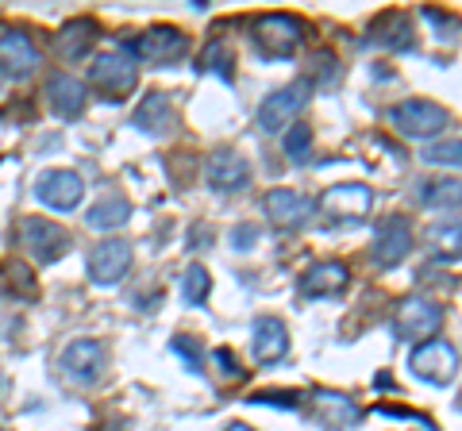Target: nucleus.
<instances>
[{
    "mask_svg": "<svg viewBox=\"0 0 462 431\" xmlns=\"http://www.w3.org/2000/svg\"><path fill=\"white\" fill-rule=\"evenodd\" d=\"M389 124L397 127L404 139H436L451 127V112L436 100H401L389 108Z\"/></svg>",
    "mask_w": 462,
    "mask_h": 431,
    "instance_id": "f257e3e1",
    "label": "nucleus"
},
{
    "mask_svg": "<svg viewBox=\"0 0 462 431\" xmlns=\"http://www.w3.org/2000/svg\"><path fill=\"white\" fill-rule=\"evenodd\" d=\"M439 327H443V308L436 305V300H428V297H409V300H401V308L393 316V335L401 343H431L439 335Z\"/></svg>",
    "mask_w": 462,
    "mask_h": 431,
    "instance_id": "f03ea898",
    "label": "nucleus"
},
{
    "mask_svg": "<svg viewBox=\"0 0 462 431\" xmlns=\"http://www.w3.org/2000/svg\"><path fill=\"white\" fill-rule=\"evenodd\" d=\"M309 93H312V81L300 78L293 85H282L278 93H270L263 100V108H258V127H263L266 135H278L285 127H293V120L300 116V108L309 105Z\"/></svg>",
    "mask_w": 462,
    "mask_h": 431,
    "instance_id": "7ed1b4c3",
    "label": "nucleus"
},
{
    "mask_svg": "<svg viewBox=\"0 0 462 431\" xmlns=\"http://www.w3.org/2000/svg\"><path fill=\"white\" fill-rule=\"evenodd\" d=\"M93 85L100 93H108L112 100L116 96H124V93H132L135 89V81H139V62H135V54L127 50V47H116L108 54H100V59L93 62Z\"/></svg>",
    "mask_w": 462,
    "mask_h": 431,
    "instance_id": "20e7f679",
    "label": "nucleus"
},
{
    "mask_svg": "<svg viewBox=\"0 0 462 431\" xmlns=\"http://www.w3.org/2000/svg\"><path fill=\"white\" fill-rule=\"evenodd\" d=\"M412 373L428 385H451L455 373H458V351L451 347L447 339H431L424 347H416L409 358Z\"/></svg>",
    "mask_w": 462,
    "mask_h": 431,
    "instance_id": "39448f33",
    "label": "nucleus"
},
{
    "mask_svg": "<svg viewBox=\"0 0 462 431\" xmlns=\"http://www.w3.org/2000/svg\"><path fill=\"white\" fill-rule=\"evenodd\" d=\"M135 62H147V66H170L185 59V50H189V39H185L178 27H151V32H143L132 47Z\"/></svg>",
    "mask_w": 462,
    "mask_h": 431,
    "instance_id": "423d86ee",
    "label": "nucleus"
},
{
    "mask_svg": "<svg viewBox=\"0 0 462 431\" xmlns=\"http://www.w3.org/2000/svg\"><path fill=\"white\" fill-rule=\"evenodd\" d=\"M254 42L266 59H289L300 47V20L285 16V12H270L254 23Z\"/></svg>",
    "mask_w": 462,
    "mask_h": 431,
    "instance_id": "0eeeda50",
    "label": "nucleus"
},
{
    "mask_svg": "<svg viewBox=\"0 0 462 431\" xmlns=\"http://www.w3.org/2000/svg\"><path fill=\"white\" fill-rule=\"evenodd\" d=\"M20 243L35 262H58L69 251V235L54 220H39V216H27L20 224Z\"/></svg>",
    "mask_w": 462,
    "mask_h": 431,
    "instance_id": "6e6552de",
    "label": "nucleus"
},
{
    "mask_svg": "<svg viewBox=\"0 0 462 431\" xmlns=\"http://www.w3.org/2000/svg\"><path fill=\"white\" fill-rule=\"evenodd\" d=\"M105 366H108V351L97 339H74L62 351V373L74 385H97Z\"/></svg>",
    "mask_w": 462,
    "mask_h": 431,
    "instance_id": "1a4fd4ad",
    "label": "nucleus"
},
{
    "mask_svg": "<svg viewBox=\"0 0 462 431\" xmlns=\"http://www.w3.org/2000/svg\"><path fill=\"white\" fill-rule=\"evenodd\" d=\"M35 197L54 212H69L81 205L85 181L74 170H47V174H39V181H35Z\"/></svg>",
    "mask_w": 462,
    "mask_h": 431,
    "instance_id": "9d476101",
    "label": "nucleus"
},
{
    "mask_svg": "<svg viewBox=\"0 0 462 431\" xmlns=\"http://www.w3.org/2000/svg\"><path fill=\"white\" fill-rule=\"evenodd\" d=\"M374 205V193L366 185H331V189L320 197V212L331 224H346V220H363Z\"/></svg>",
    "mask_w": 462,
    "mask_h": 431,
    "instance_id": "9b49d317",
    "label": "nucleus"
},
{
    "mask_svg": "<svg viewBox=\"0 0 462 431\" xmlns=\"http://www.w3.org/2000/svg\"><path fill=\"white\" fill-rule=\"evenodd\" d=\"M127 270H132V243L105 239V243H97V247H93V254H89V278L97 285H120Z\"/></svg>",
    "mask_w": 462,
    "mask_h": 431,
    "instance_id": "f8f14e48",
    "label": "nucleus"
},
{
    "mask_svg": "<svg viewBox=\"0 0 462 431\" xmlns=\"http://www.w3.org/2000/svg\"><path fill=\"white\" fill-rule=\"evenodd\" d=\"M412 251V227L404 216H389L385 224H378V239H374V262L393 270L401 266Z\"/></svg>",
    "mask_w": 462,
    "mask_h": 431,
    "instance_id": "ddd939ff",
    "label": "nucleus"
},
{
    "mask_svg": "<svg viewBox=\"0 0 462 431\" xmlns=\"http://www.w3.org/2000/svg\"><path fill=\"white\" fill-rule=\"evenodd\" d=\"M205 178L216 193H239V189H247V181H251V166H247V158L236 151H216L208 158Z\"/></svg>",
    "mask_w": 462,
    "mask_h": 431,
    "instance_id": "4468645a",
    "label": "nucleus"
},
{
    "mask_svg": "<svg viewBox=\"0 0 462 431\" xmlns=\"http://www.w3.org/2000/svg\"><path fill=\"white\" fill-rule=\"evenodd\" d=\"M263 208H266V216L278 227H297V224L309 220L312 200L300 193V189H270L266 200H263Z\"/></svg>",
    "mask_w": 462,
    "mask_h": 431,
    "instance_id": "2eb2a0df",
    "label": "nucleus"
},
{
    "mask_svg": "<svg viewBox=\"0 0 462 431\" xmlns=\"http://www.w3.org/2000/svg\"><path fill=\"white\" fill-rule=\"evenodd\" d=\"M289 354V327L278 320V316H263L254 320V358L263 366H273L282 362Z\"/></svg>",
    "mask_w": 462,
    "mask_h": 431,
    "instance_id": "dca6fc26",
    "label": "nucleus"
},
{
    "mask_svg": "<svg viewBox=\"0 0 462 431\" xmlns=\"http://www.w3.org/2000/svg\"><path fill=\"white\" fill-rule=\"evenodd\" d=\"M0 66H5L8 74H16V78H27L39 66L35 42L27 39L23 32H5L0 35Z\"/></svg>",
    "mask_w": 462,
    "mask_h": 431,
    "instance_id": "f3484780",
    "label": "nucleus"
},
{
    "mask_svg": "<svg viewBox=\"0 0 462 431\" xmlns=\"http://www.w3.org/2000/svg\"><path fill=\"white\" fill-rule=\"evenodd\" d=\"M85 85L74 78V74H51L47 81V100H51V108L58 112V116H66V120H74L81 116V108H85Z\"/></svg>",
    "mask_w": 462,
    "mask_h": 431,
    "instance_id": "a211bd4d",
    "label": "nucleus"
},
{
    "mask_svg": "<svg viewBox=\"0 0 462 431\" xmlns=\"http://www.w3.org/2000/svg\"><path fill=\"white\" fill-rule=\"evenodd\" d=\"M135 127L139 132H147V135H162L173 127V105H170V96L166 93H158L151 89L147 96L139 100V108H135Z\"/></svg>",
    "mask_w": 462,
    "mask_h": 431,
    "instance_id": "6ab92c4d",
    "label": "nucleus"
},
{
    "mask_svg": "<svg viewBox=\"0 0 462 431\" xmlns=\"http://www.w3.org/2000/svg\"><path fill=\"white\" fill-rule=\"evenodd\" d=\"M346 281H351V274H346L343 262H320L300 278V293L305 297H339L346 289Z\"/></svg>",
    "mask_w": 462,
    "mask_h": 431,
    "instance_id": "aec40b11",
    "label": "nucleus"
},
{
    "mask_svg": "<svg viewBox=\"0 0 462 431\" xmlns=\"http://www.w3.org/2000/svg\"><path fill=\"white\" fill-rule=\"evenodd\" d=\"M127 220H132V200L124 193H105L85 212V224H89L93 232H112V227H124Z\"/></svg>",
    "mask_w": 462,
    "mask_h": 431,
    "instance_id": "412c9836",
    "label": "nucleus"
},
{
    "mask_svg": "<svg viewBox=\"0 0 462 431\" xmlns=\"http://www.w3.org/2000/svg\"><path fill=\"white\" fill-rule=\"evenodd\" d=\"M97 32L100 27L93 20H74V23H66L62 32H58V54H62L66 62H78L89 54V47L97 42Z\"/></svg>",
    "mask_w": 462,
    "mask_h": 431,
    "instance_id": "4be33fe9",
    "label": "nucleus"
},
{
    "mask_svg": "<svg viewBox=\"0 0 462 431\" xmlns=\"http://www.w3.org/2000/svg\"><path fill=\"white\" fill-rule=\"evenodd\" d=\"M374 39H378L382 47H389V50H409L416 42V32H412L409 16L389 12V16H378V23H374Z\"/></svg>",
    "mask_w": 462,
    "mask_h": 431,
    "instance_id": "5701e85b",
    "label": "nucleus"
},
{
    "mask_svg": "<svg viewBox=\"0 0 462 431\" xmlns=\"http://www.w3.org/2000/svg\"><path fill=\"white\" fill-rule=\"evenodd\" d=\"M420 205L424 208H439V212H451L462 208V181L455 178H431L420 185Z\"/></svg>",
    "mask_w": 462,
    "mask_h": 431,
    "instance_id": "b1692460",
    "label": "nucleus"
},
{
    "mask_svg": "<svg viewBox=\"0 0 462 431\" xmlns=\"http://www.w3.org/2000/svg\"><path fill=\"white\" fill-rule=\"evenodd\" d=\"M316 400H320V416H324V424L331 431H343V427H351L358 420V408H355L351 397H343V393H316Z\"/></svg>",
    "mask_w": 462,
    "mask_h": 431,
    "instance_id": "393cba45",
    "label": "nucleus"
},
{
    "mask_svg": "<svg viewBox=\"0 0 462 431\" xmlns=\"http://www.w3.org/2000/svg\"><path fill=\"white\" fill-rule=\"evenodd\" d=\"M197 69H208V74L231 81V78H236V54H231V47L224 39H212L208 47L200 50V66Z\"/></svg>",
    "mask_w": 462,
    "mask_h": 431,
    "instance_id": "a878e982",
    "label": "nucleus"
},
{
    "mask_svg": "<svg viewBox=\"0 0 462 431\" xmlns=\"http://www.w3.org/2000/svg\"><path fill=\"white\" fill-rule=\"evenodd\" d=\"M208 289H212L208 270L200 266V262H193L189 270H185V278H181V297H185V305H205Z\"/></svg>",
    "mask_w": 462,
    "mask_h": 431,
    "instance_id": "bb28decb",
    "label": "nucleus"
},
{
    "mask_svg": "<svg viewBox=\"0 0 462 431\" xmlns=\"http://www.w3.org/2000/svg\"><path fill=\"white\" fill-rule=\"evenodd\" d=\"M424 162H436L447 170H462V139H439L424 151Z\"/></svg>",
    "mask_w": 462,
    "mask_h": 431,
    "instance_id": "cd10ccee",
    "label": "nucleus"
},
{
    "mask_svg": "<svg viewBox=\"0 0 462 431\" xmlns=\"http://www.w3.org/2000/svg\"><path fill=\"white\" fill-rule=\"evenodd\" d=\"M309 151H312V127L293 124V127L285 132V154L293 158V162H305Z\"/></svg>",
    "mask_w": 462,
    "mask_h": 431,
    "instance_id": "c85d7f7f",
    "label": "nucleus"
},
{
    "mask_svg": "<svg viewBox=\"0 0 462 431\" xmlns=\"http://www.w3.org/2000/svg\"><path fill=\"white\" fill-rule=\"evenodd\" d=\"M431 243H436V247H443V251H462V220L431 227Z\"/></svg>",
    "mask_w": 462,
    "mask_h": 431,
    "instance_id": "c756f323",
    "label": "nucleus"
},
{
    "mask_svg": "<svg viewBox=\"0 0 462 431\" xmlns=\"http://www.w3.org/2000/svg\"><path fill=\"white\" fill-rule=\"evenodd\" d=\"M312 69H316V78H320V81H324V74H328V89L339 81V62H336V54H331V50H320V54H316V59H312Z\"/></svg>",
    "mask_w": 462,
    "mask_h": 431,
    "instance_id": "7c9ffc66",
    "label": "nucleus"
},
{
    "mask_svg": "<svg viewBox=\"0 0 462 431\" xmlns=\"http://www.w3.org/2000/svg\"><path fill=\"white\" fill-rule=\"evenodd\" d=\"M193 343H197V339H189V335H178V339L170 343V347L178 351V354L185 358V362H189V370H197V373H200V351L193 347Z\"/></svg>",
    "mask_w": 462,
    "mask_h": 431,
    "instance_id": "2f4dec72",
    "label": "nucleus"
},
{
    "mask_svg": "<svg viewBox=\"0 0 462 431\" xmlns=\"http://www.w3.org/2000/svg\"><path fill=\"white\" fill-rule=\"evenodd\" d=\"M212 358H216V362H220V370H224V378H236V381L243 378V366H239V358H236V354H231V351H224V347H220V351H216Z\"/></svg>",
    "mask_w": 462,
    "mask_h": 431,
    "instance_id": "473e14b6",
    "label": "nucleus"
},
{
    "mask_svg": "<svg viewBox=\"0 0 462 431\" xmlns=\"http://www.w3.org/2000/svg\"><path fill=\"white\" fill-rule=\"evenodd\" d=\"M254 400H258V405H278V408H293V405H297V393H258Z\"/></svg>",
    "mask_w": 462,
    "mask_h": 431,
    "instance_id": "72a5a7b5",
    "label": "nucleus"
},
{
    "mask_svg": "<svg viewBox=\"0 0 462 431\" xmlns=\"http://www.w3.org/2000/svg\"><path fill=\"white\" fill-rule=\"evenodd\" d=\"M231 239H236V247H239V251H247V247H251V239H254V224H243Z\"/></svg>",
    "mask_w": 462,
    "mask_h": 431,
    "instance_id": "f704fd0d",
    "label": "nucleus"
},
{
    "mask_svg": "<svg viewBox=\"0 0 462 431\" xmlns=\"http://www.w3.org/2000/svg\"><path fill=\"white\" fill-rule=\"evenodd\" d=\"M227 431H254V427H251V424H231Z\"/></svg>",
    "mask_w": 462,
    "mask_h": 431,
    "instance_id": "c9c22d12",
    "label": "nucleus"
},
{
    "mask_svg": "<svg viewBox=\"0 0 462 431\" xmlns=\"http://www.w3.org/2000/svg\"><path fill=\"white\" fill-rule=\"evenodd\" d=\"M0 81H5V74H0Z\"/></svg>",
    "mask_w": 462,
    "mask_h": 431,
    "instance_id": "e433bc0d",
    "label": "nucleus"
},
{
    "mask_svg": "<svg viewBox=\"0 0 462 431\" xmlns=\"http://www.w3.org/2000/svg\"><path fill=\"white\" fill-rule=\"evenodd\" d=\"M0 431H5V427H0Z\"/></svg>",
    "mask_w": 462,
    "mask_h": 431,
    "instance_id": "4c0bfd02",
    "label": "nucleus"
}]
</instances>
